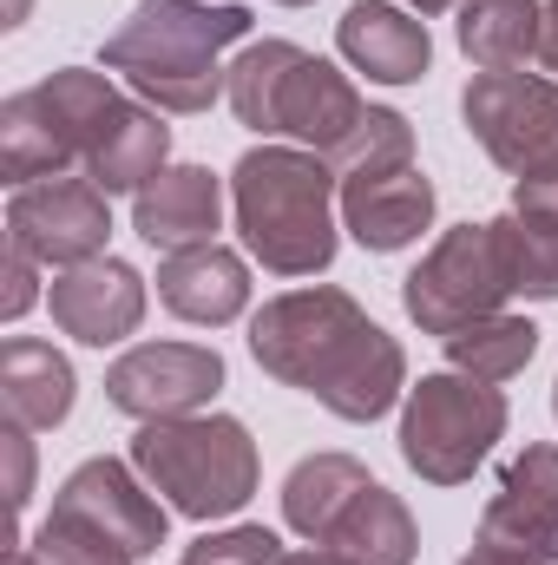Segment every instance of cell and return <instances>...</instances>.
I'll return each mask as SVG.
<instances>
[{"label": "cell", "instance_id": "obj_11", "mask_svg": "<svg viewBox=\"0 0 558 565\" xmlns=\"http://www.w3.org/2000/svg\"><path fill=\"white\" fill-rule=\"evenodd\" d=\"M217 388H224V355L204 342H139L106 369V402L132 422L204 415Z\"/></svg>", "mask_w": 558, "mask_h": 565}, {"label": "cell", "instance_id": "obj_14", "mask_svg": "<svg viewBox=\"0 0 558 565\" xmlns=\"http://www.w3.org/2000/svg\"><path fill=\"white\" fill-rule=\"evenodd\" d=\"M480 540L519 546L533 559L558 565V447L533 440L526 454H513V467L500 473V493L480 513Z\"/></svg>", "mask_w": 558, "mask_h": 565}, {"label": "cell", "instance_id": "obj_6", "mask_svg": "<svg viewBox=\"0 0 558 565\" xmlns=\"http://www.w3.org/2000/svg\"><path fill=\"white\" fill-rule=\"evenodd\" d=\"M119 106V86L106 73L86 66H60L40 86L13 93L0 106V171L7 184H40V178H66L73 164L86 171V151L99 145L106 119Z\"/></svg>", "mask_w": 558, "mask_h": 565}, {"label": "cell", "instance_id": "obj_37", "mask_svg": "<svg viewBox=\"0 0 558 565\" xmlns=\"http://www.w3.org/2000/svg\"><path fill=\"white\" fill-rule=\"evenodd\" d=\"M7 565H40V559H33V546H13V553H7Z\"/></svg>", "mask_w": 558, "mask_h": 565}, {"label": "cell", "instance_id": "obj_27", "mask_svg": "<svg viewBox=\"0 0 558 565\" xmlns=\"http://www.w3.org/2000/svg\"><path fill=\"white\" fill-rule=\"evenodd\" d=\"M33 559L40 565H132V553H119L106 533L66 520V513H46V526L33 533Z\"/></svg>", "mask_w": 558, "mask_h": 565}, {"label": "cell", "instance_id": "obj_30", "mask_svg": "<svg viewBox=\"0 0 558 565\" xmlns=\"http://www.w3.org/2000/svg\"><path fill=\"white\" fill-rule=\"evenodd\" d=\"M0 454H7V513L20 520L26 500H33V440H26V427H7Z\"/></svg>", "mask_w": 558, "mask_h": 565}, {"label": "cell", "instance_id": "obj_16", "mask_svg": "<svg viewBox=\"0 0 558 565\" xmlns=\"http://www.w3.org/2000/svg\"><path fill=\"white\" fill-rule=\"evenodd\" d=\"M335 46L355 73H368L375 86H415L420 73L433 66V40H427V20L415 7H395V0H355L342 20H335Z\"/></svg>", "mask_w": 558, "mask_h": 565}, {"label": "cell", "instance_id": "obj_34", "mask_svg": "<svg viewBox=\"0 0 558 565\" xmlns=\"http://www.w3.org/2000/svg\"><path fill=\"white\" fill-rule=\"evenodd\" d=\"M277 565H348L342 553H329V546H309V553H282Z\"/></svg>", "mask_w": 558, "mask_h": 565}, {"label": "cell", "instance_id": "obj_8", "mask_svg": "<svg viewBox=\"0 0 558 565\" xmlns=\"http://www.w3.org/2000/svg\"><path fill=\"white\" fill-rule=\"evenodd\" d=\"M506 296H519L513 282V250H506V231L500 217L486 224H453L415 270L401 277V309L415 316L427 335H453L480 316H500Z\"/></svg>", "mask_w": 558, "mask_h": 565}, {"label": "cell", "instance_id": "obj_13", "mask_svg": "<svg viewBox=\"0 0 558 565\" xmlns=\"http://www.w3.org/2000/svg\"><path fill=\"white\" fill-rule=\"evenodd\" d=\"M53 322L86 342V349H112L126 342L144 322V277L119 257H93V264H73V270H53Z\"/></svg>", "mask_w": 558, "mask_h": 565}, {"label": "cell", "instance_id": "obj_22", "mask_svg": "<svg viewBox=\"0 0 558 565\" xmlns=\"http://www.w3.org/2000/svg\"><path fill=\"white\" fill-rule=\"evenodd\" d=\"M453 33L480 73H526V60H539L546 7L539 0H460Z\"/></svg>", "mask_w": 558, "mask_h": 565}, {"label": "cell", "instance_id": "obj_23", "mask_svg": "<svg viewBox=\"0 0 558 565\" xmlns=\"http://www.w3.org/2000/svg\"><path fill=\"white\" fill-rule=\"evenodd\" d=\"M329 553H342L348 565H415L420 553V533H415V513L401 507V493H388L382 480L355 493V507L335 520V533L322 540Z\"/></svg>", "mask_w": 558, "mask_h": 565}, {"label": "cell", "instance_id": "obj_39", "mask_svg": "<svg viewBox=\"0 0 558 565\" xmlns=\"http://www.w3.org/2000/svg\"><path fill=\"white\" fill-rule=\"evenodd\" d=\"M277 7H309V0H277Z\"/></svg>", "mask_w": 558, "mask_h": 565}, {"label": "cell", "instance_id": "obj_21", "mask_svg": "<svg viewBox=\"0 0 558 565\" xmlns=\"http://www.w3.org/2000/svg\"><path fill=\"white\" fill-rule=\"evenodd\" d=\"M362 487H375V473L355 454H309V460H296L289 480H282V520H289V533H302L309 546H322L335 533V520L355 507Z\"/></svg>", "mask_w": 558, "mask_h": 565}, {"label": "cell", "instance_id": "obj_35", "mask_svg": "<svg viewBox=\"0 0 558 565\" xmlns=\"http://www.w3.org/2000/svg\"><path fill=\"white\" fill-rule=\"evenodd\" d=\"M401 7H415V13H447V7H460V0H401Z\"/></svg>", "mask_w": 558, "mask_h": 565}, {"label": "cell", "instance_id": "obj_38", "mask_svg": "<svg viewBox=\"0 0 558 565\" xmlns=\"http://www.w3.org/2000/svg\"><path fill=\"white\" fill-rule=\"evenodd\" d=\"M178 565H217V559H197V553H184V559H178Z\"/></svg>", "mask_w": 558, "mask_h": 565}, {"label": "cell", "instance_id": "obj_19", "mask_svg": "<svg viewBox=\"0 0 558 565\" xmlns=\"http://www.w3.org/2000/svg\"><path fill=\"white\" fill-rule=\"evenodd\" d=\"M158 302L178 316V322H197V329H224L250 309V270L237 250L224 244H204V250H178L158 264Z\"/></svg>", "mask_w": 558, "mask_h": 565}, {"label": "cell", "instance_id": "obj_25", "mask_svg": "<svg viewBox=\"0 0 558 565\" xmlns=\"http://www.w3.org/2000/svg\"><path fill=\"white\" fill-rule=\"evenodd\" d=\"M329 164H335V178H342V184H348V178L401 171V164H415V126H408L395 106H368V113H362V126L329 151Z\"/></svg>", "mask_w": 558, "mask_h": 565}, {"label": "cell", "instance_id": "obj_36", "mask_svg": "<svg viewBox=\"0 0 558 565\" xmlns=\"http://www.w3.org/2000/svg\"><path fill=\"white\" fill-rule=\"evenodd\" d=\"M20 20H26V0H7V20L0 26H20Z\"/></svg>", "mask_w": 558, "mask_h": 565}, {"label": "cell", "instance_id": "obj_4", "mask_svg": "<svg viewBox=\"0 0 558 565\" xmlns=\"http://www.w3.org/2000/svg\"><path fill=\"white\" fill-rule=\"evenodd\" d=\"M230 113L264 132V139H296L309 151H335L362 126L368 99L355 93L348 73H335L329 60L302 53L296 40H250L237 60H230Z\"/></svg>", "mask_w": 558, "mask_h": 565}, {"label": "cell", "instance_id": "obj_31", "mask_svg": "<svg viewBox=\"0 0 558 565\" xmlns=\"http://www.w3.org/2000/svg\"><path fill=\"white\" fill-rule=\"evenodd\" d=\"M513 211H519V217H533V224H552V231H558V171L519 178V184H513Z\"/></svg>", "mask_w": 558, "mask_h": 565}, {"label": "cell", "instance_id": "obj_33", "mask_svg": "<svg viewBox=\"0 0 558 565\" xmlns=\"http://www.w3.org/2000/svg\"><path fill=\"white\" fill-rule=\"evenodd\" d=\"M539 60L558 73V0L546 7V33H539Z\"/></svg>", "mask_w": 558, "mask_h": 565}, {"label": "cell", "instance_id": "obj_28", "mask_svg": "<svg viewBox=\"0 0 558 565\" xmlns=\"http://www.w3.org/2000/svg\"><path fill=\"white\" fill-rule=\"evenodd\" d=\"M184 553H197V559H217V565H277V559H282L277 533H264V526H230V533H204V540H191Z\"/></svg>", "mask_w": 558, "mask_h": 565}, {"label": "cell", "instance_id": "obj_5", "mask_svg": "<svg viewBox=\"0 0 558 565\" xmlns=\"http://www.w3.org/2000/svg\"><path fill=\"white\" fill-rule=\"evenodd\" d=\"M132 467L164 493L171 513L184 520H230L257 480V440L237 415H178V422H144L132 434Z\"/></svg>", "mask_w": 558, "mask_h": 565}, {"label": "cell", "instance_id": "obj_12", "mask_svg": "<svg viewBox=\"0 0 558 565\" xmlns=\"http://www.w3.org/2000/svg\"><path fill=\"white\" fill-rule=\"evenodd\" d=\"M53 513H66V520H79V526L106 533V540H112L119 553H132V559H144V553L164 546V500H158V487L144 480L139 467L112 460V454L79 460V467L60 480Z\"/></svg>", "mask_w": 558, "mask_h": 565}, {"label": "cell", "instance_id": "obj_10", "mask_svg": "<svg viewBox=\"0 0 558 565\" xmlns=\"http://www.w3.org/2000/svg\"><path fill=\"white\" fill-rule=\"evenodd\" d=\"M7 237L26 244L46 270H73V264H93L106 257V237H112V211H106V191L93 178H40V184H20L7 198Z\"/></svg>", "mask_w": 558, "mask_h": 565}, {"label": "cell", "instance_id": "obj_29", "mask_svg": "<svg viewBox=\"0 0 558 565\" xmlns=\"http://www.w3.org/2000/svg\"><path fill=\"white\" fill-rule=\"evenodd\" d=\"M33 282H40V257L7 237V289H0V316H7V322H20V316L33 309V296H40Z\"/></svg>", "mask_w": 558, "mask_h": 565}, {"label": "cell", "instance_id": "obj_24", "mask_svg": "<svg viewBox=\"0 0 558 565\" xmlns=\"http://www.w3.org/2000/svg\"><path fill=\"white\" fill-rule=\"evenodd\" d=\"M533 355H539V329L526 316H506V309L447 335V362L460 375H473V382H513Z\"/></svg>", "mask_w": 558, "mask_h": 565}, {"label": "cell", "instance_id": "obj_17", "mask_svg": "<svg viewBox=\"0 0 558 565\" xmlns=\"http://www.w3.org/2000/svg\"><path fill=\"white\" fill-rule=\"evenodd\" d=\"M427 224H433V178L420 164L342 184V231L375 257H395V250L420 244Z\"/></svg>", "mask_w": 558, "mask_h": 565}, {"label": "cell", "instance_id": "obj_7", "mask_svg": "<svg viewBox=\"0 0 558 565\" xmlns=\"http://www.w3.org/2000/svg\"><path fill=\"white\" fill-rule=\"evenodd\" d=\"M506 434V395L460 369L420 375L401 402V460L427 487H460Z\"/></svg>", "mask_w": 558, "mask_h": 565}, {"label": "cell", "instance_id": "obj_18", "mask_svg": "<svg viewBox=\"0 0 558 565\" xmlns=\"http://www.w3.org/2000/svg\"><path fill=\"white\" fill-rule=\"evenodd\" d=\"M79 402V382H73V362L40 342V335H7L0 342V415L7 427H26V434H46L73 415Z\"/></svg>", "mask_w": 558, "mask_h": 565}, {"label": "cell", "instance_id": "obj_26", "mask_svg": "<svg viewBox=\"0 0 558 565\" xmlns=\"http://www.w3.org/2000/svg\"><path fill=\"white\" fill-rule=\"evenodd\" d=\"M500 231H506V250H513V282H519V296H526V302H558V231L519 217V211H506Z\"/></svg>", "mask_w": 558, "mask_h": 565}, {"label": "cell", "instance_id": "obj_40", "mask_svg": "<svg viewBox=\"0 0 558 565\" xmlns=\"http://www.w3.org/2000/svg\"><path fill=\"white\" fill-rule=\"evenodd\" d=\"M552 415H558V382H552Z\"/></svg>", "mask_w": 558, "mask_h": 565}, {"label": "cell", "instance_id": "obj_2", "mask_svg": "<svg viewBox=\"0 0 558 565\" xmlns=\"http://www.w3.org/2000/svg\"><path fill=\"white\" fill-rule=\"evenodd\" d=\"M250 33V7L237 0H139L99 46L106 73H119L158 113H211L230 93L224 46Z\"/></svg>", "mask_w": 558, "mask_h": 565}, {"label": "cell", "instance_id": "obj_3", "mask_svg": "<svg viewBox=\"0 0 558 565\" xmlns=\"http://www.w3.org/2000/svg\"><path fill=\"white\" fill-rule=\"evenodd\" d=\"M335 164L309 145H257L230 171V211L244 250L270 277H315L335 264Z\"/></svg>", "mask_w": 558, "mask_h": 565}, {"label": "cell", "instance_id": "obj_9", "mask_svg": "<svg viewBox=\"0 0 558 565\" xmlns=\"http://www.w3.org/2000/svg\"><path fill=\"white\" fill-rule=\"evenodd\" d=\"M460 119L500 171H513V178L558 171V79L473 73L460 93Z\"/></svg>", "mask_w": 558, "mask_h": 565}, {"label": "cell", "instance_id": "obj_20", "mask_svg": "<svg viewBox=\"0 0 558 565\" xmlns=\"http://www.w3.org/2000/svg\"><path fill=\"white\" fill-rule=\"evenodd\" d=\"M164 158H171V126H164V113H158V106H139V99H119L112 119H106V132H99V145L86 151V178H93L106 198H119V191L139 198L144 184L164 171Z\"/></svg>", "mask_w": 558, "mask_h": 565}, {"label": "cell", "instance_id": "obj_15", "mask_svg": "<svg viewBox=\"0 0 558 565\" xmlns=\"http://www.w3.org/2000/svg\"><path fill=\"white\" fill-rule=\"evenodd\" d=\"M217 224H224V178L204 164H164L132 198V231L164 257L217 244Z\"/></svg>", "mask_w": 558, "mask_h": 565}, {"label": "cell", "instance_id": "obj_1", "mask_svg": "<svg viewBox=\"0 0 558 565\" xmlns=\"http://www.w3.org/2000/svg\"><path fill=\"white\" fill-rule=\"evenodd\" d=\"M250 355L282 388H302L335 422H382L408 395L401 342L335 282L282 289L250 316Z\"/></svg>", "mask_w": 558, "mask_h": 565}, {"label": "cell", "instance_id": "obj_32", "mask_svg": "<svg viewBox=\"0 0 558 565\" xmlns=\"http://www.w3.org/2000/svg\"><path fill=\"white\" fill-rule=\"evenodd\" d=\"M460 565H546V559H533V553H519V546H500V540H480Z\"/></svg>", "mask_w": 558, "mask_h": 565}]
</instances>
